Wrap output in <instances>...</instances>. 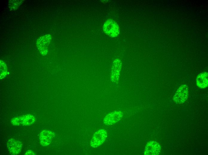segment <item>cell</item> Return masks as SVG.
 <instances>
[{"mask_svg":"<svg viewBox=\"0 0 208 155\" xmlns=\"http://www.w3.org/2000/svg\"><path fill=\"white\" fill-rule=\"evenodd\" d=\"M103 30L105 33L112 38L117 37L120 32L117 24L111 19H108L105 21L103 26Z\"/></svg>","mask_w":208,"mask_h":155,"instance_id":"cell-1","label":"cell"},{"mask_svg":"<svg viewBox=\"0 0 208 155\" xmlns=\"http://www.w3.org/2000/svg\"><path fill=\"white\" fill-rule=\"evenodd\" d=\"M35 121L34 117L29 114L14 117L11 119V122L15 125L27 126L32 124Z\"/></svg>","mask_w":208,"mask_h":155,"instance_id":"cell-2","label":"cell"},{"mask_svg":"<svg viewBox=\"0 0 208 155\" xmlns=\"http://www.w3.org/2000/svg\"><path fill=\"white\" fill-rule=\"evenodd\" d=\"M107 136L106 130L100 129L97 131L93 136L90 141L91 147L96 148L101 145L104 142Z\"/></svg>","mask_w":208,"mask_h":155,"instance_id":"cell-3","label":"cell"},{"mask_svg":"<svg viewBox=\"0 0 208 155\" xmlns=\"http://www.w3.org/2000/svg\"><path fill=\"white\" fill-rule=\"evenodd\" d=\"M188 96V89L185 84L181 85L175 94L173 100L177 104H182L187 99Z\"/></svg>","mask_w":208,"mask_h":155,"instance_id":"cell-4","label":"cell"},{"mask_svg":"<svg viewBox=\"0 0 208 155\" xmlns=\"http://www.w3.org/2000/svg\"><path fill=\"white\" fill-rule=\"evenodd\" d=\"M7 146L11 154L17 155L21 152L22 144L19 140L11 138L7 141Z\"/></svg>","mask_w":208,"mask_h":155,"instance_id":"cell-5","label":"cell"},{"mask_svg":"<svg viewBox=\"0 0 208 155\" xmlns=\"http://www.w3.org/2000/svg\"><path fill=\"white\" fill-rule=\"evenodd\" d=\"M123 116V113L121 111H114L105 116L103 122L107 125H112L119 121Z\"/></svg>","mask_w":208,"mask_h":155,"instance_id":"cell-6","label":"cell"},{"mask_svg":"<svg viewBox=\"0 0 208 155\" xmlns=\"http://www.w3.org/2000/svg\"><path fill=\"white\" fill-rule=\"evenodd\" d=\"M161 147L159 143L155 141H150L147 144L145 148L144 154L157 155L160 154Z\"/></svg>","mask_w":208,"mask_h":155,"instance_id":"cell-7","label":"cell"},{"mask_svg":"<svg viewBox=\"0 0 208 155\" xmlns=\"http://www.w3.org/2000/svg\"><path fill=\"white\" fill-rule=\"evenodd\" d=\"M54 133L51 131L45 130L40 134L39 138L41 145L42 146L48 145L51 142L54 137Z\"/></svg>","mask_w":208,"mask_h":155,"instance_id":"cell-8","label":"cell"},{"mask_svg":"<svg viewBox=\"0 0 208 155\" xmlns=\"http://www.w3.org/2000/svg\"><path fill=\"white\" fill-rule=\"evenodd\" d=\"M121 65L122 63L120 59H116L114 61L111 75V80L112 82H118Z\"/></svg>","mask_w":208,"mask_h":155,"instance_id":"cell-9","label":"cell"},{"mask_svg":"<svg viewBox=\"0 0 208 155\" xmlns=\"http://www.w3.org/2000/svg\"><path fill=\"white\" fill-rule=\"evenodd\" d=\"M208 74L207 72H204L198 75L196 79V85L200 88H205L208 86Z\"/></svg>","mask_w":208,"mask_h":155,"instance_id":"cell-10","label":"cell"},{"mask_svg":"<svg viewBox=\"0 0 208 155\" xmlns=\"http://www.w3.org/2000/svg\"><path fill=\"white\" fill-rule=\"evenodd\" d=\"M51 38L50 35H47L41 37L38 40L37 43L42 44L43 46L42 48V50L41 52L42 54L45 55L48 52L47 47L50 42ZM42 48L40 50V51Z\"/></svg>","mask_w":208,"mask_h":155,"instance_id":"cell-11","label":"cell"},{"mask_svg":"<svg viewBox=\"0 0 208 155\" xmlns=\"http://www.w3.org/2000/svg\"><path fill=\"white\" fill-rule=\"evenodd\" d=\"M34 154H35L34 152L32 150H28L26 152L25 154V155H33Z\"/></svg>","mask_w":208,"mask_h":155,"instance_id":"cell-12","label":"cell"}]
</instances>
